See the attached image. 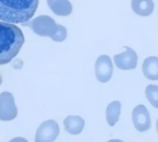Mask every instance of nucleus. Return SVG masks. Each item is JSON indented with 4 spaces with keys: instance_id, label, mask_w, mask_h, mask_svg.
I'll return each instance as SVG.
<instances>
[{
    "instance_id": "obj_1",
    "label": "nucleus",
    "mask_w": 158,
    "mask_h": 142,
    "mask_svg": "<svg viewBox=\"0 0 158 142\" xmlns=\"http://www.w3.org/2000/svg\"><path fill=\"white\" fill-rule=\"evenodd\" d=\"M24 43L22 30L16 25L0 21V65L9 63Z\"/></svg>"
},
{
    "instance_id": "obj_2",
    "label": "nucleus",
    "mask_w": 158,
    "mask_h": 142,
    "mask_svg": "<svg viewBox=\"0 0 158 142\" xmlns=\"http://www.w3.org/2000/svg\"><path fill=\"white\" fill-rule=\"evenodd\" d=\"M39 0H0V19L8 23H25L35 14Z\"/></svg>"
},
{
    "instance_id": "obj_3",
    "label": "nucleus",
    "mask_w": 158,
    "mask_h": 142,
    "mask_svg": "<svg viewBox=\"0 0 158 142\" xmlns=\"http://www.w3.org/2000/svg\"><path fill=\"white\" fill-rule=\"evenodd\" d=\"M22 24L30 27L37 35L50 37L55 42H63L68 35L67 29L64 26L56 24L51 17L45 15L39 16Z\"/></svg>"
},
{
    "instance_id": "obj_4",
    "label": "nucleus",
    "mask_w": 158,
    "mask_h": 142,
    "mask_svg": "<svg viewBox=\"0 0 158 142\" xmlns=\"http://www.w3.org/2000/svg\"><path fill=\"white\" fill-rule=\"evenodd\" d=\"M132 123L135 129L139 132H146L151 128L152 119L147 107L143 104L135 106L131 114Z\"/></svg>"
},
{
    "instance_id": "obj_5",
    "label": "nucleus",
    "mask_w": 158,
    "mask_h": 142,
    "mask_svg": "<svg viewBox=\"0 0 158 142\" xmlns=\"http://www.w3.org/2000/svg\"><path fill=\"white\" fill-rule=\"evenodd\" d=\"M59 135V127L55 120H47L39 127L34 142H53Z\"/></svg>"
},
{
    "instance_id": "obj_6",
    "label": "nucleus",
    "mask_w": 158,
    "mask_h": 142,
    "mask_svg": "<svg viewBox=\"0 0 158 142\" xmlns=\"http://www.w3.org/2000/svg\"><path fill=\"white\" fill-rule=\"evenodd\" d=\"M18 115L14 97L10 92L4 91L0 93V120L10 121L16 118Z\"/></svg>"
},
{
    "instance_id": "obj_7",
    "label": "nucleus",
    "mask_w": 158,
    "mask_h": 142,
    "mask_svg": "<svg viewBox=\"0 0 158 142\" xmlns=\"http://www.w3.org/2000/svg\"><path fill=\"white\" fill-rule=\"evenodd\" d=\"M125 49L126 50L123 53L114 56L115 65L121 70H131L136 68L138 64V55L136 52L129 46H125Z\"/></svg>"
},
{
    "instance_id": "obj_8",
    "label": "nucleus",
    "mask_w": 158,
    "mask_h": 142,
    "mask_svg": "<svg viewBox=\"0 0 158 142\" xmlns=\"http://www.w3.org/2000/svg\"><path fill=\"white\" fill-rule=\"evenodd\" d=\"M94 70L98 81L103 83L109 81L113 75V64L111 58L106 55H100L95 62Z\"/></svg>"
},
{
    "instance_id": "obj_9",
    "label": "nucleus",
    "mask_w": 158,
    "mask_h": 142,
    "mask_svg": "<svg viewBox=\"0 0 158 142\" xmlns=\"http://www.w3.org/2000/svg\"><path fill=\"white\" fill-rule=\"evenodd\" d=\"M143 73L150 80H158V57L149 56L143 63Z\"/></svg>"
},
{
    "instance_id": "obj_10",
    "label": "nucleus",
    "mask_w": 158,
    "mask_h": 142,
    "mask_svg": "<svg viewBox=\"0 0 158 142\" xmlns=\"http://www.w3.org/2000/svg\"><path fill=\"white\" fill-rule=\"evenodd\" d=\"M84 119L79 116H69L64 120V127L71 135H78L81 133L84 128Z\"/></svg>"
},
{
    "instance_id": "obj_11",
    "label": "nucleus",
    "mask_w": 158,
    "mask_h": 142,
    "mask_svg": "<svg viewBox=\"0 0 158 142\" xmlns=\"http://www.w3.org/2000/svg\"><path fill=\"white\" fill-rule=\"evenodd\" d=\"M47 4L57 16H69L72 12V5L69 0H47Z\"/></svg>"
},
{
    "instance_id": "obj_12",
    "label": "nucleus",
    "mask_w": 158,
    "mask_h": 142,
    "mask_svg": "<svg viewBox=\"0 0 158 142\" xmlns=\"http://www.w3.org/2000/svg\"><path fill=\"white\" fill-rule=\"evenodd\" d=\"M121 114V103L119 101L111 102L106 111V122L110 127H114L119 120Z\"/></svg>"
},
{
    "instance_id": "obj_13",
    "label": "nucleus",
    "mask_w": 158,
    "mask_h": 142,
    "mask_svg": "<svg viewBox=\"0 0 158 142\" xmlns=\"http://www.w3.org/2000/svg\"><path fill=\"white\" fill-rule=\"evenodd\" d=\"M131 7L137 15L146 17L153 13L155 4L153 0H132Z\"/></svg>"
},
{
    "instance_id": "obj_14",
    "label": "nucleus",
    "mask_w": 158,
    "mask_h": 142,
    "mask_svg": "<svg viewBox=\"0 0 158 142\" xmlns=\"http://www.w3.org/2000/svg\"><path fill=\"white\" fill-rule=\"evenodd\" d=\"M145 96L152 106L158 109V86L150 84L145 89Z\"/></svg>"
},
{
    "instance_id": "obj_15",
    "label": "nucleus",
    "mask_w": 158,
    "mask_h": 142,
    "mask_svg": "<svg viewBox=\"0 0 158 142\" xmlns=\"http://www.w3.org/2000/svg\"><path fill=\"white\" fill-rule=\"evenodd\" d=\"M9 142H28L27 140L23 139V138H20V137H18V138H14L12 139Z\"/></svg>"
},
{
    "instance_id": "obj_16",
    "label": "nucleus",
    "mask_w": 158,
    "mask_h": 142,
    "mask_svg": "<svg viewBox=\"0 0 158 142\" xmlns=\"http://www.w3.org/2000/svg\"><path fill=\"white\" fill-rule=\"evenodd\" d=\"M107 142H124L123 140H108Z\"/></svg>"
},
{
    "instance_id": "obj_17",
    "label": "nucleus",
    "mask_w": 158,
    "mask_h": 142,
    "mask_svg": "<svg viewBox=\"0 0 158 142\" xmlns=\"http://www.w3.org/2000/svg\"><path fill=\"white\" fill-rule=\"evenodd\" d=\"M156 132H157V134H158V118H157V121H156Z\"/></svg>"
},
{
    "instance_id": "obj_18",
    "label": "nucleus",
    "mask_w": 158,
    "mask_h": 142,
    "mask_svg": "<svg viewBox=\"0 0 158 142\" xmlns=\"http://www.w3.org/2000/svg\"><path fill=\"white\" fill-rule=\"evenodd\" d=\"M2 84V77H1V75H0V85Z\"/></svg>"
}]
</instances>
